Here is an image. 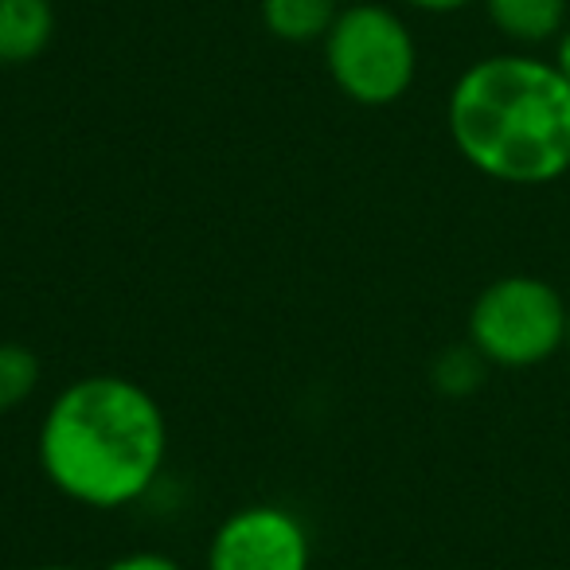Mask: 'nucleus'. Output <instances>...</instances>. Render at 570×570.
Listing matches in <instances>:
<instances>
[{
	"label": "nucleus",
	"mask_w": 570,
	"mask_h": 570,
	"mask_svg": "<svg viewBox=\"0 0 570 570\" xmlns=\"http://www.w3.org/2000/svg\"><path fill=\"white\" fill-rule=\"evenodd\" d=\"M40 469L75 504L114 512L141 500L168 458L160 403L126 375H82L40 422Z\"/></svg>",
	"instance_id": "obj_1"
},
{
	"label": "nucleus",
	"mask_w": 570,
	"mask_h": 570,
	"mask_svg": "<svg viewBox=\"0 0 570 570\" xmlns=\"http://www.w3.org/2000/svg\"><path fill=\"white\" fill-rule=\"evenodd\" d=\"M445 129L469 168L512 188L570 173V82L547 59L504 51L458 75Z\"/></svg>",
	"instance_id": "obj_2"
},
{
	"label": "nucleus",
	"mask_w": 570,
	"mask_h": 570,
	"mask_svg": "<svg viewBox=\"0 0 570 570\" xmlns=\"http://www.w3.org/2000/svg\"><path fill=\"white\" fill-rule=\"evenodd\" d=\"M325 67L344 98L383 110L406 98L419 75V43L399 12L383 4H348L325 36Z\"/></svg>",
	"instance_id": "obj_3"
},
{
	"label": "nucleus",
	"mask_w": 570,
	"mask_h": 570,
	"mask_svg": "<svg viewBox=\"0 0 570 570\" xmlns=\"http://www.w3.org/2000/svg\"><path fill=\"white\" fill-rule=\"evenodd\" d=\"M567 302L551 282L508 274L489 282L469 309V344L484 364L535 367L567 348Z\"/></svg>",
	"instance_id": "obj_4"
},
{
	"label": "nucleus",
	"mask_w": 570,
	"mask_h": 570,
	"mask_svg": "<svg viewBox=\"0 0 570 570\" xmlns=\"http://www.w3.org/2000/svg\"><path fill=\"white\" fill-rule=\"evenodd\" d=\"M313 539L302 515L282 504H246L215 528L207 570H309Z\"/></svg>",
	"instance_id": "obj_5"
},
{
	"label": "nucleus",
	"mask_w": 570,
	"mask_h": 570,
	"mask_svg": "<svg viewBox=\"0 0 570 570\" xmlns=\"http://www.w3.org/2000/svg\"><path fill=\"white\" fill-rule=\"evenodd\" d=\"M56 40L51 0H0V67H24Z\"/></svg>",
	"instance_id": "obj_6"
},
{
	"label": "nucleus",
	"mask_w": 570,
	"mask_h": 570,
	"mask_svg": "<svg viewBox=\"0 0 570 570\" xmlns=\"http://www.w3.org/2000/svg\"><path fill=\"white\" fill-rule=\"evenodd\" d=\"M492 28L520 48H539L562 36L570 24L567 0H484Z\"/></svg>",
	"instance_id": "obj_7"
},
{
	"label": "nucleus",
	"mask_w": 570,
	"mask_h": 570,
	"mask_svg": "<svg viewBox=\"0 0 570 570\" xmlns=\"http://www.w3.org/2000/svg\"><path fill=\"white\" fill-rule=\"evenodd\" d=\"M262 28L282 43H325V36L333 32L341 4L336 0H262Z\"/></svg>",
	"instance_id": "obj_8"
},
{
	"label": "nucleus",
	"mask_w": 570,
	"mask_h": 570,
	"mask_svg": "<svg viewBox=\"0 0 570 570\" xmlns=\"http://www.w3.org/2000/svg\"><path fill=\"white\" fill-rule=\"evenodd\" d=\"M40 387V356L17 341H0V414H12Z\"/></svg>",
	"instance_id": "obj_9"
},
{
	"label": "nucleus",
	"mask_w": 570,
	"mask_h": 570,
	"mask_svg": "<svg viewBox=\"0 0 570 570\" xmlns=\"http://www.w3.org/2000/svg\"><path fill=\"white\" fill-rule=\"evenodd\" d=\"M434 387L445 395H469L484 383V360L473 344H461V348H445L434 360Z\"/></svg>",
	"instance_id": "obj_10"
},
{
	"label": "nucleus",
	"mask_w": 570,
	"mask_h": 570,
	"mask_svg": "<svg viewBox=\"0 0 570 570\" xmlns=\"http://www.w3.org/2000/svg\"><path fill=\"white\" fill-rule=\"evenodd\" d=\"M106 570H184L176 559H168V554L160 551H134V554H121V559H114Z\"/></svg>",
	"instance_id": "obj_11"
},
{
	"label": "nucleus",
	"mask_w": 570,
	"mask_h": 570,
	"mask_svg": "<svg viewBox=\"0 0 570 570\" xmlns=\"http://www.w3.org/2000/svg\"><path fill=\"white\" fill-rule=\"evenodd\" d=\"M403 4H411V9H419V12H430V17H450V12L469 9L476 0H403Z\"/></svg>",
	"instance_id": "obj_12"
},
{
	"label": "nucleus",
	"mask_w": 570,
	"mask_h": 570,
	"mask_svg": "<svg viewBox=\"0 0 570 570\" xmlns=\"http://www.w3.org/2000/svg\"><path fill=\"white\" fill-rule=\"evenodd\" d=\"M551 63L559 67L562 79L570 82V24L562 28V36H559V40H554V59H551Z\"/></svg>",
	"instance_id": "obj_13"
},
{
	"label": "nucleus",
	"mask_w": 570,
	"mask_h": 570,
	"mask_svg": "<svg viewBox=\"0 0 570 570\" xmlns=\"http://www.w3.org/2000/svg\"><path fill=\"white\" fill-rule=\"evenodd\" d=\"M32 570H82V567H67V562H48V567H32Z\"/></svg>",
	"instance_id": "obj_14"
},
{
	"label": "nucleus",
	"mask_w": 570,
	"mask_h": 570,
	"mask_svg": "<svg viewBox=\"0 0 570 570\" xmlns=\"http://www.w3.org/2000/svg\"><path fill=\"white\" fill-rule=\"evenodd\" d=\"M567 352H570V317H567Z\"/></svg>",
	"instance_id": "obj_15"
}]
</instances>
